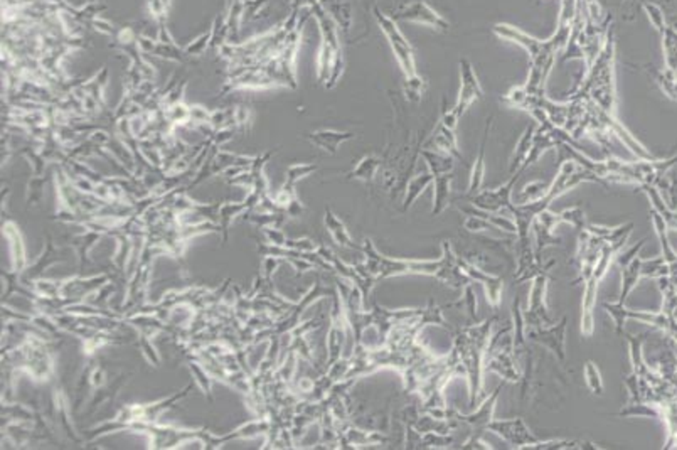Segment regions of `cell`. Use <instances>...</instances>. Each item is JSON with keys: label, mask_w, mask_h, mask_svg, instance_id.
Here are the masks:
<instances>
[{"label": "cell", "mask_w": 677, "mask_h": 450, "mask_svg": "<svg viewBox=\"0 0 677 450\" xmlns=\"http://www.w3.org/2000/svg\"><path fill=\"white\" fill-rule=\"evenodd\" d=\"M492 125H494V115L489 117L487 124H485V130H484V135H482L480 147H479V155H477L475 162H473L472 174H470L469 189H467V194H465L467 199H470V197H473L477 193H480L482 190V184H484V175H485V148H487V140H489V135H491Z\"/></svg>", "instance_id": "obj_17"}, {"label": "cell", "mask_w": 677, "mask_h": 450, "mask_svg": "<svg viewBox=\"0 0 677 450\" xmlns=\"http://www.w3.org/2000/svg\"><path fill=\"white\" fill-rule=\"evenodd\" d=\"M170 3H167L166 0H147V9L150 12L152 17H154L155 22H162L167 21V12H169Z\"/></svg>", "instance_id": "obj_45"}, {"label": "cell", "mask_w": 677, "mask_h": 450, "mask_svg": "<svg viewBox=\"0 0 677 450\" xmlns=\"http://www.w3.org/2000/svg\"><path fill=\"white\" fill-rule=\"evenodd\" d=\"M458 120H460V117L455 113L453 106L447 105L445 98H442V115H440V121H442L445 127L451 128V130H457Z\"/></svg>", "instance_id": "obj_47"}, {"label": "cell", "mask_w": 677, "mask_h": 450, "mask_svg": "<svg viewBox=\"0 0 677 450\" xmlns=\"http://www.w3.org/2000/svg\"><path fill=\"white\" fill-rule=\"evenodd\" d=\"M244 2V17L243 21H258L259 14L265 12L270 6V0H243Z\"/></svg>", "instance_id": "obj_42"}, {"label": "cell", "mask_w": 677, "mask_h": 450, "mask_svg": "<svg viewBox=\"0 0 677 450\" xmlns=\"http://www.w3.org/2000/svg\"><path fill=\"white\" fill-rule=\"evenodd\" d=\"M451 181H453V174H440L435 175L433 179V208H431V216H440L450 203V190Z\"/></svg>", "instance_id": "obj_20"}, {"label": "cell", "mask_w": 677, "mask_h": 450, "mask_svg": "<svg viewBox=\"0 0 677 450\" xmlns=\"http://www.w3.org/2000/svg\"><path fill=\"white\" fill-rule=\"evenodd\" d=\"M382 166V159L377 157V155L371 154L364 155L361 160L357 162V166L347 174V179L351 181H362V182H373V179L376 177V174L380 173Z\"/></svg>", "instance_id": "obj_26"}, {"label": "cell", "mask_w": 677, "mask_h": 450, "mask_svg": "<svg viewBox=\"0 0 677 450\" xmlns=\"http://www.w3.org/2000/svg\"><path fill=\"white\" fill-rule=\"evenodd\" d=\"M420 155L424 159L428 169H430V173L433 175L453 173L455 162L451 155L440 154V152L428 150V148H422V150H420Z\"/></svg>", "instance_id": "obj_28"}, {"label": "cell", "mask_w": 677, "mask_h": 450, "mask_svg": "<svg viewBox=\"0 0 677 450\" xmlns=\"http://www.w3.org/2000/svg\"><path fill=\"white\" fill-rule=\"evenodd\" d=\"M322 0H290V9H304V7H313Z\"/></svg>", "instance_id": "obj_53"}, {"label": "cell", "mask_w": 677, "mask_h": 450, "mask_svg": "<svg viewBox=\"0 0 677 450\" xmlns=\"http://www.w3.org/2000/svg\"><path fill=\"white\" fill-rule=\"evenodd\" d=\"M224 12L229 28V43L238 44L241 22H243L244 17V2L243 0H226Z\"/></svg>", "instance_id": "obj_25"}, {"label": "cell", "mask_w": 677, "mask_h": 450, "mask_svg": "<svg viewBox=\"0 0 677 450\" xmlns=\"http://www.w3.org/2000/svg\"><path fill=\"white\" fill-rule=\"evenodd\" d=\"M504 384H506V381H502V383H500L499 387H497L496 390L491 393V395L485 396V400L482 402V405H479V408H477L473 413L464 415V413H458L457 410H453L451 411V418H453V420H457V422H460V423H467V425H470V429H472L473 432H485V430H487V427H489V423L494 420L496 403H497V398H499L500 391H502Z\"/></svg>", "instance_id": "obj_15"}, {"label": "cell", "mask_w": 677, "mask_h": 450, "mask_svg": "<svg viewBox=\"0 0 677 450\" xmlns=\"http://www.w3.org/2000/svg\"><path fill=\"white\" fill-rule=\"evenodd\" d=\"M464 226H465L467 231H472V233L499 230V228L494 226V224L489 223L487 219L480 218V216H475V215H467V219L464 221Z\"/></svg>", "instance_id": "obj_44"}, {"label": "cell", "mask_w": 677, "mask_h": 450, "mask_svg": "<svg viewBox=\"0 0 677 450\" xmlns=\"http://www.w3.org/2000/svg\"><path fill=\"white\" fill-rule=\"evenodd\" d=\"M374 17H376L377 26L380 29L384 32V36L388 37V43L391 46L393 52H395L398 64L401 66L403 73L406 78H413L416 76V63H415V55H413V48L411 44L408 43L406 37L403 36L400 28H398V22L389 15H386L384 12H381L380 7H374Z\"/></svg>", "instance_id": "obj_5"}, {"label": "cell", "mask_w": 677, "mask_h": 450, "mask_svg": "<svg viewBox=\"0 0 677 450\" xmlns=\"http://www.w3.org/2000/svg\"><path fill=\"white\" fill-rule=\"evenodd\" d=\"M548 282L549 272H542L533 280L529 291V302L527 309L524 312V320H526V327H541L551 326L554 320L549 317L548 305H546V292H548Z\"/></svg>", "instance_id": "obj_8"}, {"label": "cell", "mask_w": 677, "mask_h": 450, "mask_svg": "<svg viewBox=\"0 0 677 450\" xmlns=\"http://www.w3.org/2000/svg\"><path fill=\"white\" fill-rule=\"evenodd\" d=\"M487 430L504 438L514 449H533L541 442V438L531 432V429L521 417L507 418V420H496L494 418L489 423Z\"/></svg>", "instance_id": "obj_9"}, {"label": "cell", "mask_w": 677, "mask_h": 450, "mask_svg": "<svg viewBox=\"0 0 677 450\" xmlns=\"http://www.w3.org/2000/svg\"><path fill=\"white\" fill-rule=\"evenodd\" d=\"M660 37H663L665 68L677 71V30L669 24Z\"/></svg>", "instance_id": "obj_32"}, {"label": "cell", "mask_w": 677, "mask_h": 450, "mask_svg": "<svg viewBox=\"0 0 677 450\" xmlns=\"http://www.w3.org/2000/svg\"><path fill=\"white\" fill-rule=\"evenodd\" d=\"M186 88H187V79H182L181 85H175L169 93L166 95V98L162 100L164 108H169V106L177 105V103L184 101V95H186Z\"/></svg>", "instance_id": "obj_46"}, {"label": "cell", "mask_w": 677, "mask_h": 450, "mask_svg": "<svg viewBox=\"0 0 677 450\" xmlns=\"http://www.w3.org/2000/svg\"><path fill=\"white\" fill-rule=\"evenodd\" d=\"M640 278H642V258L637 255L632 262H629L627 265L622 266V288H620V297H618L617 300L618 304L627 302V297H629L634 288L637 287Z\"/></svg>", "instance_id": "obj_23"}, {"label": "cell", "mask_w": 677, "mask_h": 450, "mask_svg": "<svg viewBox=\"0 0 677 450\" xmlns=\"http://www.w3.org/2000/svg\"><path fill=\"white\" fill-rule=\"evenodd\" d=\"M150 56H155V58L167 59V61H175V63H186V61L189 59V56L186 55L184 48H179L175 43H159V41H157L155 49L152 51Z\"/></svg>", "instance_id": "obj_33"}, {"label": "cell", "mask_w": 677, "mask_h": 450, "mask_svg": "<svg viewBox=\"0 0 677 450\" xmlns=\"http://www.w3.org/2000/svg\"><path fill=\"white\" fill-rule=\"evenodd\" d=\"M354 132H339V130H315L307 135L308 142L319 147L320 150L327 152V154L334 155L337 154V148L340 144L347 142V140L354 139Z\"/></svg>", "instance_id": "obj_18"}, {"label": "cell", "mask_w": 677, "mask_h": 450, "mask_svg": "<svg viewBox=\"0 0 677 450\" xmlns=\"http://www.w3.org/2000/svg\"><path fill=\"white\" fill-rule=\"evenodd\" d=\"M583 376H585V383L587 387L590 388V391L593 395H603V380L602 375H600V369L593 361H587L583 366Z\"/></svg>", "instance_id": "obj_37"}, {"label": "cell", "mask_w": 677, "mask_h": 450, "mask_svg": "<svg viewBox=\"0 0 677 450\" xmlns=\"http://www.w3.org/2000/svg\"><path fill=\"white\" fill-rule=\"evenodd\" d=\"M538 2H541V0H538Z\"/></svg>", "instance_id": "obj_54"}, {"label": "cell", "mask_w": 677, "mask_h": 450, "mask_svg": "<svg viewBox=\"0 0 677 450\" xmlns=\"http://www.w3.org/2000/svg\"><path fill=\"white\" fill-rule=\"evenodd\" d=\"M642 7H644V10H645V14H647V17H649V21H650V24L656 28V30L659 34H663L665 29H667V21H665V15H664V10H663V7L660 6H657L656 2H644L642 3Z\"/></svg>", "instance_id": "obj_39"}, {"label": "cell", "mask_w": 677, "mask_h": 450, "mask_svg": "<svg viewBox=\"0 0 677 450\" xmlns=\"http://www.w3.org/2000/svg\"><path fill=\"white\" fill-rule=\"evenodd\" d=\"M361 250L366 255L364 268L377 282L400 275L435 277L440 268V258L438 260H404V258L386 257V255L376 250V246L373 245L369 238H364Z\"/></svg>", "instance_id": "obj_4"}, {"label": "cell", "mask_w": 677, "mask_h": 450, "mask_svg": "<svg viewBox=\"0 0 677 450\" xmlns=\"http://www.w3.org/2000/svg\"><path fill=\"white\" fill-rule=\"evenodd\" d=\"M315 170H317L315 164H311V162L292 164V166H290L288 169H286V173H285V184H283V186H288V188H295L297 182L300 181V179L307 177V175H311L312 173H315Z\"/></svg>", "instance_id": "obj_34"}, {"label": "cell", "mask_w": 677, "mask_h": 450, "mask_svg": "<svg viewBox=\"0 0 677 450\" xmlns=\"http://www.w3.org/2000/svg\"><path fill=\"white\" fill-rule=\"evenodd\" d=\"M209 41H211V32H202L199 34L194 41H190L189 44L184 46V51L189 58H197V56H202L206 51L209 49Z\"/></svg>", "instance_id": "obj_40"}, {"label": "cell", "mask_w": 677, "mask_h": 450, "mask_svg": "<svg viewBox=\"0 0 677 450\" xmlns=\"http://www.w3.org/2000/svg\"><path fill=\"white\" fill-rule=\"evenodd\" d=\"M395 21H406V22H418V24H426L440 32H449L450 22L443 19L437 10L431 9L424 0H413L409 3H403L393 12L391 15Z\"/></svg>", "instance_id": "obj_10"}, {"label": "cell", "mask_w": 677, "mask_h": 450, "mask_svg": "<svg viewBox=\"0 0 677 450\" xmlns=\"http://www.w3.org/2000/svg\"><path fill=\"white\" fill-rule=\"evenodd\" d=\"M560 215H561V221H563V223H569L578 233L587 230L588 221H587V216H585L583 208H580V206L566 208L560 213Z\"/></svg>", "instance_id": "obj_38"}, {"label": "cell", "mask_w": 677, "mask_h": 450, "mask_svg": "<svg viewBox=\"0 0 677 450\" xmlns=\"http://www.w3.org/2000/svg\"><path fill=\"white\" fill-rule=\"evenodd\" d=\"M90 26L93 28L99 34H103V36H108V37H115L117 36V32L118 30L115 29V24L112 21H108V19H105V17H101V15H98V17H95L93 21L90 22Z\"/></svg>", "instance_id": "obj_48"}, {"label": "cell", "mask_w": 677, "mask_h": 450, "mask_svg": "<svg viewBox=\"0 0 677 450\" xmlns=\"http://www.w3.org/2000/svg\"><path fill=\"white\" fill-rule=\"evenodd\" d=\"M571 98H590L603 112L615 115L617 83H615V36L611 28L593 66L587 70L583 79L576 83L569 93L568 100Z\"/></svg>", "instance_id": "obj_3"}, {"label": "cell", "mask_w": 677, "mask_h": 450, "mask_svg": "<svg viewBox=\"0 0 677 450\" xmlns=\"http://www.w3.org/2000/svg\"><path fill=\"white\" fill-rule=\"evenodd\" d=\"M566 329H568V317L563 315L560 322L541 327H526L527 341L548 348L561 364H566Z\"/></svg>", "instance_id": "obj_7"}, {"label": "cell", "mask_w": 677, "mask_h": 450, "mask_svg": "<svg viewBox=\"0 0 677 450\" xmlns=\"http://www.w3.org/2000/svg\"><path fill=\"white\" fill-rule=\"evenodd\" d=\"M433 179L435 175L431 173L420 174V175H415L413 179H409V182L406 184V196H404L403 206H401V213H406L408 209L415 204V201L422 196L423 190L426 189L428 186L433 184Z\"/></svg>", "instance_id": "obj_27"}, {"label": "cell", "mask_w": 677, "mask_h": 450, "mask_svg": "<svg viewBox=\"0 0 677 450\" xmlns=\"http://www.w3.org/2000/svg\"><path fill=\"white\" fill-rule=\"evenodd\" d=\"M3 236L9 242L10 250H12V266L15 270V273H21L22 270L26 268V263H28V258H26V245L24 239H22L21 231H19V226L12 221H6L3 223Z\"/></svg>", "instance_id": "obj_19"}, {"label": "cell", "mask_w": 677, "mask_h": 450, "mask_svg": "<svg viewBox=\"0 0 677 450\" xmlns=\"http://www.w3.org/2000/svg\"><path fill=\"white\" fill-rule=\"evenodd\" d=\"M324 7L331 14V17L334 19L340 32L349 34L351 28H353V7H351V3L346 2V0H331V2L324 3Z\"/></svg>", "instance_id": "obj_24"}, {"label": "cell", "mask_w": 677, "mask_h": 450, "mask_svg": "<svg viewBox=\"0 0 677 450\" xmlns=\"http://www.w3.org/2000/svg\"><path fill=\"white\" fill-rule=\"evenodd\" d=\"M458 265H460V268L470 277V280L475 282V284H480L482 287H484L489 305H491L494 311H497L500 305V300H502V291H504L502 277H496V275H491V273H485L484 270L475 265V263L465 260V258H460V257H458Z\"/></svg>", "instance_id": "obj_13"}, {"label": "cell", "mask_w": 677, "mask_h": 450, "mask_svg": "<svg viewBox=\"0 0 677 450\" xmlns=\"http://www.w3.org/2000/svg\"><path fill=\"white\" fill-rule=\"evenodd\" d=\"M324 224L327 228V231L331 233V236L334 238V242L337 243L339 246L342 248H349V250H354V248H359L354 245L353 238H351L349 231H347L346 224L344 221L332 211L331 208H325V216H324Z\"/></svg>", "instance_id": "obj_21"}, {"label": "cell", "mask_w": 677, "mask_h": 450, "mask_svg": "<svg viewBox=\"0 0 677 450\" xmlns=\"http://www.w3.org/2000/svg\"><path fill=\"white\" fill-rule=\"evenodd\" d=\"M497 317L485 319L480 324L460 327L455 334L453 349L451 354L457 363L464 369V375L469 383V403L475 407L482 395V376H484V361L487 354L489 344L492 339V326Z\"/></svg>", "instance_id": "obj_2"}, {"label": "cell", "mask_w": 677, "mask_h": 450, "mask_svg": "<svg viewBox=\"0 0 677 450\" xmlns=\"http://www.w3.org/2000/svg\"><path fill=\"white\" fill-rule=\"evenodd\" d=\"M438 282L445 284L447 287L464 291L467 285L473 284L470 277L458 265V257L455 253L450 242H442V257H440V268L435 275Z\"/></svg>", "instance_id": "obj_12"}, {"label": "cell", "mask_w": 677, "mask_h": 450, "mask_svg": "<svg viewBox=\"0 0 677 450\" xmlns=\"http://www.w3.org/2000/svg\"><path fill=\"white\" fill-rule=\"evenodd\" d=\"M642 277L644 278H663L671 277V268L664 257L652 258V260H642Z\"/></svg>", "instance_id": "obj_35"}, {"label": "cell", "mask_w": 677, "mask_h": 450, "mask_svg": "<svg viewBox=\"0 0 677 450\" xmlns=\"http://www.w3.org/2000/svg\"><path fill=\"white\" fill-rule=\"evenodd\" d=\"M253 125V112L248 106H236L235 108V128L239 132H248Z\"/></svg>", "instance_id": "obj_43"}, {"label": "cell", "mask_w": 677, "mask_h": 450, "mask_svg": "<svg viewBox=\"0 0 677 450\" xmlns=\"http://www.w3.org/2000/svg\"><path fill=\"white\" fill-rule=\"evenodd\" d=\"M211 41H209V49L211 51L219 52V49L229 43V28L228 21H226V12L216 14L211 26Z\"/></svg>", "instance_id": "obj_30"}, {"label": "cell", "mask_w": 677, "mask_h": 450, "mask_svg": "<svg viewBox=\"0 0 677 450\" xmlns=\"http://www.w3.org/2000/svg\"><path fill=\"white\" fill-rule=\"evenodd\" d=\"M464 302H465L467 312H469L470 317L475 319L477 317V297H475V292H473L472 284L467 285V287L464 288Z\"/></svg>", "instance_id": "obj_50"}, {"label": "cell", "mask_w": 677, "mask_h": 450, "mask_svg": "<svg viewBox=\"0 0 677 450\" xmlns=\"http://www.w3.org/2000/svg\"><path fill=\"white\" fill-rule=\"evenodd\" d=\"M458 64H460V91H458V98L455 101L453 110L458 117H464L473 101L482 100L484 91H482L480 81L477 78L475 68L472 66V63L467 58H462Z\"/></svg>", "instance_id": "obj_11"}, {"label": "cell", "mask_w": 677, "mask_h": 450, "mask_svg": "<svg viewBox=\"0 0 677 450\" xmlns=\"http://www.w3.org/2000/svg\"><path fill=\"white\" fill-rule=\"evenodd\" d=\"M492 32L500 39L519 44L529 52L531 70L529 78H527L524 88L527 91H533V93H546V81H548L549 73L553 71L554 63H556V56L563 52L566 44H568L571 26H558L556 32L546 41L536 39V37L529 36V34L514 28V26L500 24V22L492 26Z\"/></svg>", "instance_id": "obj_1"}, {"label": "cell", "mask_w": 677, "mask_h": 450, "mask_svg": "<svg viewBox=\"0 0 677 450\" xmlns=\"http://www.w3.org/2000/svg\"><path fill=\"white\" fill-rule=\"evenodd\" d=\"M423 88H424V79L422 76H413V78H406V83H404V95H406V100L411 103H420L423 97Z\"/></svg>", "instance_id": "obj_41"}, {"label": "cell", "mask_w": 677, "mask_h": 450, "mask_svg": "<svg viewBox=\"0 0 677 450\" xmlns=\"http://www.w3.org/2000/svg\"><path fill=\"white\" fill-rule=\"evenodd\" d=\"M650 68V75H652L654 81L656 85L660 88V91L671 100L677 101V71L669 70V68H664V70H656L654 66Z\"/></svg>", "instance_id": "obj_29"}, {"label": "cell", "mask_w": 677, "mask_h": 450, "mask_svg": "<svg viewBox=\"0 0 677 450\" xmlns=\"http://www.w3.org/2000/svg\"><path fill=\"white\" fill-rule=\"evenodd\" d=\"M524 170L519 169L516 170L514 174H511V179L504 184H500L499 188L494 189H484L480 193H477L475 196L470 197V203L473 204V208H479L482 211H489V213H504V211H511L514 208V203H512V193H514L516 182L519 181Z\"/></svg>", "instance_id": "obj_6"}, {"label": "cell", "mask_w": 677, "mask_h": 450, "mask_svg": "<svg viewBox=\"0 0 677 450\" xmlns=\"http://www.w3.org/2000/svg\"><path fill=\"white\" fill-rule=\"evenodd\" d=\"M548 190H549V184H546V182H541V181L529 182V184L524 186L521 193H519V204L534 203V201L542 199V197L548 194Z\"/></svg>", "instance_id": "obj_36"}, {"label": "cell", "mask_w": 677, "mask_h": 450, "mask_svg": "<svg viewBox=\"0 0 677 450\" xmlns=\"http://www.w3.org/2000/svg\"><path fill=\"white\" fill-rule=\"evenodd\" d=\"M150 335H147V334H141L140 335V348H141V353H144V356H145V360L148 361V363H152V364H159V361H160V358H159V354H157V351L154 346H152V342H150Z\"/></svg>", "instance_id": "obj_49"}, {"label": "cell", "mask_w": 677, "mask_h": 450, "mask_svg": "<svg viewBox=\"0 0 677 450\" xmlns=\"http://www.w3.org/2000/svg\"><path fill=\"white\" fill-rule=\"evenodd\" d=\"M460 449H464V450H473V449L487 450V449H492V447L487 444V442L482 440V432H473L472 430L470 437L467 438L464 444L460 445Z\"/></svg>", "instance_id": "obj_51"}, {"label": "cell", "mask_w": 677, "mask_h": 450, "mask_svg": "<svg viewBox=\"0 0 677 450\" xmlns=\"http://www.w3.org/2000/svg\"><path fill=\"white\" fill-rule=\"evenodd\" d=\"M644 245H645V238H644V239H640V242H638L637 245H635L634 248H630V250H629V251H625V253H618V255H617V258H615V260L618 262V265H620V266L627 265V263H629V262H632L634 258L637 257V255H638V251H640L642 248H644Z\"/></svg>", "instance_id": "obj_52"}, {"label": "cell", "mask_w": 677, "mask_h": 450, "mask_svg": "<svg viewBox=\"0 0 677 450\" xmlns=\"http://www.w3.org/2000/svg\"><path fill=\"white\" fill-rule=\"evenodd\" d=\"M560 223H563L560 213H553L549 208L544 209L542 213H539L538 218L534 219L533 223L534 251H536V257L539 260H541V255L546 248L561 245V238H558V236L554 235V228H556Z\"/></svg>", "instance_id": "obj_14"}, {"label": "cell", "mask_w": 677, "mask_h": 450, "mask_svg": "<svg viewBox=\"0 0 677 450\" xmlns=\"http://www.w3.org/2000/svg\"><path fill=\"white\" fill-rule=\"evenodd\" d=\"M534 135H536V125H531V127H527L526 130H524L522 137L519 139L518 146H516L514 154H512L511 162H509V170H511V174H514L516 170L522 169L524 162H526L527 157H529L531 150H533Z\"/></svg>", "instance_id": "obj_22"}, {"label": "cell", "mask_w": 677, "mask_h": 450, "mask_svg": "<svg viewBox=\"0 0 677 450\" xmlns=\"http://www.w3.org/2000/svg\"><path fill=\"white\" fill-rule=\"evenodd\" d=\"M99 238H101V233L97 231V230H91V228H90V231L81 233V235H76L75 238H72L71 245H72V248H75L76 255H78L79 266L85 265V262L88 258V251H90L91 248L95 246V243H97Z\"/></svg>", "instance_id": "obj_31"}, {"label": "cell", "mask_w": 677, "mask_h": 450, "mask_svg": "<svg viewBox=\"0 0 677 450\" xmlns=\"http://www.w3.org/2000/svg\"><path fill=\"white\" fill-rule=\"evenodd\" d=\"M422 148H428V150H435L440 152V154L451 155L453 159H462V152L458 150V144H457V135H455V130L445 127L442 121L438 120L437 127H435L433 133L426 139V142L423 144Z\"/></svg>", "instance_id": "obj_16"}]
</instances>
